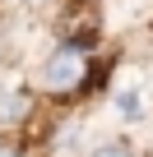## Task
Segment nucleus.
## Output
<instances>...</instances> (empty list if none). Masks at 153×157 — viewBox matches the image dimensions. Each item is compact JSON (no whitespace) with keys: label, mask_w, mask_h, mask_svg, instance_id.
Here are the masks:
<instances>
[{"label":"nucleus","mask_w":153,"mask_h":157,"mask_svg":"<svg viewBox=\"0 0 153 157\" xmlns=\"http://www.w3.org/2000/svg\"><path fill=\"white\" fill-rule=\"evenodd\" d=\"M84 78H88V51L79 42H65L51 51V60L42 65V83L51 93H74V88H84Z\"/></svg>","instance_id":"nucleus-1"},{"label":"nucleus","mask_w":153,"mask_h":157,"mask_svg":"<svg viewBox=\"0 0 153 157\" xmlns=\"http://www.w3.org/2000/svg\"><path fill=\"white\" fill-rule=\"evenodd\" d=\"M93 157H135V152H130L125 143H102V148H98Z\"/></svg>","instance_id":"nucleus-2"},{"label":"nucleus","mask_w":153,"mask_h":157,"mask_svg":"<svg viewBox=\"0 0 153 157\" xmlns=\"http://www.w3.org/2000/svg\"><path fill=\"white\" fill-rule=\"evenodd\" d=\"M0 157H19V152H14V148H0Z\"/></svg>","instance_id":"nucleus-3"}]
</instances>
